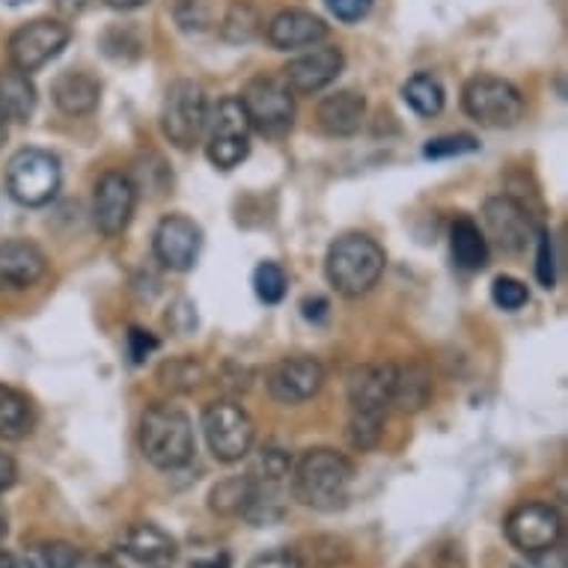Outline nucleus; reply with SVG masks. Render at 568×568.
I'll return each instance as SVG.
<instances>
[{"label":"nucleus","instance_id":"nucleus-1","mask_svg":"<svg viewBox=\"0 0 568 568\" xmlns=\"http://www.w3.org/2000/svg\"><path fill=\"white\" fill-rule=\"evenodd\" d=\"M354 483L352 462L336 449H310L290 467L292 497L316 513H336L348 504Z\"/></svg>","mask_w":568,"mask_h":568},{"label":"nucleus","instance_id":"nucleus-2","mask_svg":"<svg viewBox=\"0 0 568 568\" xmlns=\"http://www.w3.org/2000/svg\"><path fill=\"white\" fill-rule=\"evenodd\" d=\"M387 256L382 244L364 233H348L331 244L325 271L331 286L345 298H361L382 280Z\"/></svg>","mask_w":568,"mask_h":568},{"label":"nucleus","instance_id":"nucleus-3","mask_svg":"<svg viewBox=\"0 0 568 568\" xmlns=\"http://www.w3.org/2000/svg\"><path fill=\"white\" fill-rule=\"evenodd\" d=\"M140 453L159 470H179L194 458V426L176 405H152L140 419Z\"/></svg>","mask_w":568,"mask_h":568},{"label":"nucleus","instance_id":"nucleus-4","mask_svg":"<svg viewBox=\"0 0 568 568\" xmlns=\"http://www.w3.org/2000/svg\"><path fill=\"white\" fill-rule=\"evenodd\" d=\"M251 120L235 95H226L209 111L205 120V155L217 170L239 168L251 152Z\"/></svg>","mask_w":568,"mask_h":568},{"label":"nucleus","instance_id":"nucleus-5","mask_svg":"<svg viewBox=\"0 0 568 568\" xmlns=\"http://www.w3.org/2000/svg\"><path fill=\"white\" fill-rule=\"evenodd\" d=\"M462 108L485 129H509L524 116V95L513 81L479 75L465 84Z\"/></svg>","mask_w":568,"mask_h":568},{"label":"nucleus","instance_id":"nucleus-6","mask_svg":"<svg viewBox=\"0 0 568 568\" xmlns=\"http://www.w3.org/2000/svg\"><path fill=\"white\" fill-rule=\"evenodd\" d=\"M203 432L212 456L224 465L242 462L251 453L253 435H256L251 414L233 399H215L205 405Z\"/></svg>","mask_w":568,"mask_h":568},{"label":"nucleus","instance_id":"nucleus-7","mask_svg":"<svg viewBox=\"0 0 568 568\" xmlns=\"http://www.w3.org/2000/svg\"><path fill=\"white\" fill-rule=\"evenodd\" d=\"M60 179V161L45 150H19L7 164V191L16 203L30 209L51 203Z\"/></svg>","mask_w":568,"mask_h":568},{"label":"nucleus","instance_id":"nucleus-8","mask_svg":"<svg viewBox=\"0 0 568 568\" xmlns=\"http://www.w3.org/2000/svg\"><path fill=\"white\" fill-rule=\"evenodd\" d=\"M251 129H256L265 138H280L292 129L295 120V95L283 78H253L239 95Z\"/></svg>","mask_w":568,"mask_h":568},{"label":"nucleus","instance_id":"nucleus-9","mask_svg":"<svg viewBox=\"0 0 568 568\" xmlns=\"http://www.w3.org/2000/svg\"><path fill=\"white\" fill-rule=\"evenodd\" d=\"M205 120H209V102L203 87L196 81H176L164 95L161 108V129L179 150H191L203 138Z\"/></svg>","mask_w":568,"mask_h":568},{"label":"nucleus","instance_id":"nucleus-10","mask_svg":"<svg viewBox=\"0 0 568 568\" xmlns=\"http://www.w3.org/2000/svg\"><path fill=\"white\" fill-rule=\"evenodd\" d=\"M72 39L69 24L60 19H37L21 24L10 37V65L33 75L37 69L51 63Z\"/></svg>","mask_w":568,"mask_h":568},{"label":"nucleus","instance_id":"nucleus-11","mask_svg":"<svg viewBox=\"0 0 568 568\" xmlns=\"http://www.w3.org/2000/svg\"><path fill=\"white\" fill-rule=\"evenodd\" d=\"M504 530L515 550L541 554V550L557 548L559 539H562V515H559L557 506L532 500V504L515 506L506 518Z\"/></svg>","mask_w":568,"mask_h":568},{"label":"nucleus","instance_id":"nucleus-12","mask_svg":"<svg viewBox=\"0 0 568 568\" xmlns=\"http://www.w3.org/2000/svg\"><path fill=\"white\" fill-rule=\"evenodd\" d=\"M108 559L113 568H170L179 559V548L159 524L140 521L125 530Z\"/></svg>","mask_w":568,"mask_h":568},{"label":"nucleus","instance_id":"nucleus-13","mask_svg":"<svg viewBox=\"0 0 568 568\" xmlns=\"http://www.w3.org/2000/svg\"><path fill=\"white\" fill-rule=\"evenodd\" d=\"M138 191L125 173L111 170L95 182L93 191V224L95 230L108 239H116L129 230L131 215H134Z\"/></svg>","mask_w":568,"mask_h":568},{"label":"nucleus","instance_id":"nucleus-14","mask_svg":"<svg viewBox=\"0 0 568 568\" xmlns=\"http://www.w3.org/2000/svg\"><path fill=\"white\" fill-rule=\"evenodd\" d=\"M322 384H325V369L316 357H307V354L283 357L265 375L271 399H277L280 405H301L313 399L322 390Z\"/></svg>","mask_w":568,"mask_h":568},{"label":"nucleus","instance_id":"nucleus-15","mask_svg":"<svg viewBox=\"0 0 568 568\" xmlns=\"http://www.w3.org/2000/svg\"><path fill=\"white\" fill-rule=\"evenodd\" d=\"M152 251L164 268L191 271L200 260V251H203V233L191 217L170 215L155 226Z\"/></svg>","mask_w":568,"mask_h":568},{"label":"nucleus","instance_id":"nucleus-16","mask_svg":"<svg viewBox=\"0 0 568 568\" xmlns=\"http://www.w3.org/2000/svg\"><path fill=\"white\" fill-rule=\"evenodd\" d=\"M345 57L336 45H313L304 54L286 63L283 69V81L290 84L292 93H318L327 84H334L339 72H343Z\"/></svg>","mask_w":568,"mask_h":568},{"label":"nucleus","instance_id":"nucleus-17","mask_svg":"<svg viewBox=\"0 0 568 568\" xmlns=\"http://www.w3.org/2000/svg\"><path fill=\"white\" fill-rule=\"evenodd\" d=\"M485 230L500 251L521 253L532 235L530 212L513 196H491L483 209Z\"/></svg>","mask_w":568,"mask_h":568},{"label":"nucleus","instance_id":"nucleus-18","mask_svg":"<svg viewBox=\"0 0 568 568\" xmlns=\"http://www.w3.org/2000/svg\"><path fill=\"white\" fill-rule=\"evenodd\" d=\"M393 384H396V366L393 364L357 366L348 375V405L354 414L387 417V408L393 405Z\"/></svg>","mask_w":568,"mask_h":568},{"label":"nucleus","instance_id":"nucleus-19","mask_svg":"<svg viewBox=\"0 0 568 568\" xmlns=\"http://www.w3.org/2000/svg\"><path fill=\"white\" fill-rule=\"evenodd\" d=\"M48 260L33 242H0V292H21L45 277Z\"/></svg>","mask_w":568,"mask_h":568},{"label":"nucleus","instance_id":"nucleus-20","mask_svg":"<svg viewBox=\"0 0 568 568\" xmlns=\"http://www.w3.org/2000/svg\"><path fill=\"white\" fill-rule=\"evenodd\" d=\"M271 48L277 51H307L327 39V24L307 10H283L265 28Z\"/></svg>","mask_w":568,"mask_h":568},{"label":"nucleus","instance_id":"nucleus-21","mask_svg":"<svg viewBox=\"0 0 568 568\" xmlns=\"http://www.w3.org/2000/svg\"><path fill=\"white\" fill-rule=\"evenodd\" d=\"M51 99H54V104L65 116H87V113H93L99 108L102 84L90 72L65 69L51 84Z\"/></svg>","mask_w":568,"mask_h":568},{"label":"nucleus","instance_id":"nucleus-22","mask_svg":"<svg viewBox=\"0 0 568 568\" xmlns=\"http://www.w3.org/2000/svg\"><path fill=\"white\" fill-rule=\"evenodd\" d=\"M366 116V99L354 90H339L334 95H325L318 102L316 120L325 134L331 138H352L361 131Z\"/></svg>","mask_w":568,"mask_h":568},{"label":"nucleus","instance_id":"nucleus-23","mask_svg":"<svg viewBox=\"0 0 568 568\" xmlns=\"http://www.w3.org/2000/svg\"><path fill=\"white\" fill-rule=\"evenodd\" d=\"M0 111L7 120L16 122H28L37 111V87L28 72H21L16 65L0 69Z\"/></svg>","mask_w":568,"mask_h":568},{"label":"nucleus","instance_id":"nucleus-24","mask_svg":"<svg viewBox=\"0 0 568 568\" xmlns=\"http://www.w3.org/2000/svg\"><path fill=\"white\" fill-rule=\"evenodd\" d=\"M37 426V414L33 405L21 390L0 384V438L3 440H21L28 438Z\"/></svg>","mask_w":568,"mask_h":568},{"label":"nucleus","instance_id":"nucleus-25","mask_svg":"<svg viewBox=\"0 0 568 568\" xmlns=\"http://www.w3.org/2000/svg\"><path fill=\"white\" fill-rule=\"evenodd\" d=\"M449 247H453V260L458 268L479 271L488 262V239L470 217H458L453 230H449Z\"/></svg>","mask_w":568,"mask_h":568},{"label":"nucleus","instance_id":"nucleus-26","mask_svg":"<svg viewBox=\"0 0 568 568\" xmlns=\"http://www.w3.org/2000/svg\"><path fill=\"white\" fill-rule=\"evenodd\" d=\"M432 399V375L426 373V366L410 364L396 366V384H393V405L402 410H419L426 408V402Z\"/></svg>","mask_w":568,"mask_h":568},{"label":"nucleus","instance_id":"nucleus-27","mask_svg":"<svg viewBox=\"0 0 568 568\" xmlns=\"http://www.w3.org/2000/svg\"><path fill=\"white\" fill-rule=\"evenodd\" d=\"M402 99L408 104L410 111L419 113V116H438L444 111V102H447V93L435 75L429 72H419V75L408 78L405 87H402Z\"/></svg>","mask_w":568,"mask_h":568},{"label":"nucleus","instance_id":"nucleus-28","mask_svg":"<svg viewBox=\"0 0 568 568\" xmlns=\"http://www.w3.org/2000/svg\"><path fill=\"white\" fill-rule=\"evenodd\" d=\"M212 509L224 518H233V515H247V509L256 500V485L247 474L233 476V479H224L221 485L212 488Z\"/></svg>","mask_w":568,"mask_h":568},{"label":"nucleus","instance_id":"nucleus-29","mask_svg":"<svg viewBox=\"0 0 568 568\" xmlns=\"http://www.w3.org/2000/svg\"><path fill=\"white\" fill-rule=\"evenodd\" d=\"M81 550L69 541H37L28 548V568H75Z\"/></svg>","mask_w":568,"mask_h":568},{"label":"nucleus","instance_id":"nucleus-30","mask_svg":"<svg viewBox=\"0 0 568 568\" xmlns=\"http://www.w3.org/2000/svg\"><path fill=\"white\" fill-rule=\"evenodd\" d=\"M260 33V16L253 10L251 3H233L230 12L221 21V37L226 42H251L253 37Z\"/></svg>","mask_w":568,"mask_h":568},{"label":"nucleus","instance_id":"nucleus-31","mask_svg":"<svg viewBox=\"0 0 568 568\" xmlns=\"http://www.w3.org/2000/svg\"><path fill=\"white\" fill-rule=\"evenodd\" d=\"M286 271L280 268L277 262H262L253 271V290L260 295V301L265 304H280V301L286 298Z\"/></svg>","mask_w":568,"mask_h":568},{"label":"nucleus","instance_id":"nucleus-32","mask_svg":"<svg viewBox=\"0 0 568 568\" xmlns=\"http://www.w3.org/2000/svg\"><path fill=\"white\" fill-rule=\"evenodd\" d=\"M200 378H203V369H200V364H194L191 357H179V361H170V364L161 366V384H164L168 390H194L196 384H200Z\"/></svg>","mask_w":568,"mask_h":568},{"label":"nucleus","instance_id":"nucleus-33","mask_svg":"<svg viewBox=\"0 0 568 568\" xmlns=\"http://www.w3.org/2000/svg\"><path fill=\"white\" fill-rule=\"evenodd\" d=\"M382 432H384V417H375V414H354L352 410V419H348V444L354 449H375L378 447V440H382Z\"/></svg>","mask_w":568,"mask_h":568},{"label":"nucleus","instance_id":"nucleus-34","mask_svg":"<svg viewBox=\"0 0 568 568\" xmlns=\"http://www.w3.org/2000/svg\"><path fill=\"white\" fill-rule=\"evenodd\" d=\"M176 21L179 28L187 33H200V30L212 28V3L209 0H179L176 3Z\"/></svg>","mask_w":568,"mask_h":568},{"label":"nucleus","instance_id":"nucleus-35","mask_svg":"<svg viewBox=\"0 0 568 568\" xmlns=\"http://www.w3.org/2000/svg\"><path fill=\"white\" fill-rule=\"evenodd\" d=\"M476 150H479V143L470 134H447V138L429 140L423 155L426 159H456V155H467V152Z\"/></svg>","mask_w":568,"mask_h":568},{"label":"nucleus","instance_id":"nucleus-36","mask_svg":"<svg viewBox=\"0 0 568 568\" xmlns=\"http://www.w3.org/2000/svg\"><path fill=\"white\" fill-rule=\"evenodd\" d=\"M491 298L497 307H504V310H521L527 301H530V290L524 286L521 280H515V277H497L494 280V286H491Z\"/></svg>","mask_w":568,"mask_h":568},{"label":"nucleus","instance_id":"nucleus-37","mask_svg":"<svg viewBox=\"0 0 568 568\" xmlns=\"http://www.w3.org/2000/svg\"><path fill=\"white\" fill-rule=\"evenodd\" d=\"M536 277L545 290H554L557 283V256H554V239L539 233V253H536Z\"/></svg>","mask_w":568,"mask_h":568},{"label":"nucleus","instance_id":"nucleus-38","mask_svg":"<svg viewBox=\"0 0 568 568\" xmlns=\"http://www.w3.org/2000/svg\"><path fill=\"white\" fill-rule=\"evenodd\" d=\"M375 0H325V7L331 10V16L345 24H354V21H361L369 16Z\"/></svg>","mask_w":568,"mask_h":568},{"label":"nucleus","instance_id":"nucleus-39","mask_svg":"<svg viewBox=\"0 0 568 568\" xmlns=\"http://www.w3.org/2000/svg\"><path fill=\"white\" fill-rule=\"evenodd\" d=\"M247 568H301V559L292 548H271L260 557H253Z\"/></svg>","mask_w":568,"mask_h":568},{"label":"nucleus","instance_id":"nucleus-40","mask_svg":"<svg viewBox=\"0 0 568 568\" xmlns=\"http://www.w3.org/2000/svg\"><path fill=\"white\" fill-rule=\"evenodd\" d=\"M159 348V339L150 334V331H140V327H131L129 331V354L131 364H143L152 352Z\"/></svg>","mask_w":568,"mask_h":568},{"label":"nucleus","instance_id":"nucleus-41","mask_svg":"<svg viewBox=\"0 0 568 568\" xmlns=\"http://www.w3.org/2000/svg\"><path fill=\"white\" fill-rule=\"evenodd\" d=\"M509 568H566V557L559 548H550L541 554H524V559L513 562Z\"/></svg>","mask_w":568,"mask_h":568},{"label":"nucleus","instance_id":"nucleus-42","mask_svg":"<svg viewBox=\"0 0 568 568\" xmlns=\"http://www.w3.org/2000/svg\"><path fill=\"white\" fill-rule=\"evenodd\" d=\"M301 310H304V318H310V322H325L327 318V301L325 298H307L304 304H301Z\"/></svg>","mask_w":568,"mask_h":568},{"label":"nucleus","instance_id":"nucleus-43","mask_svg":"<svg viewBox=\"0 0 568 568\" xmlns=\"http://www.w3.org/2000/svg\"><path fill=\"white\" fill-rule=\"evenodd\" d=\"M16 483V462L7 453H0V494Z\"/></svg>","mask_w":568,"mask_h":568},{"label":"nucleus","instance_id":"nucleus-44","mask_svg":"<svg viewBox=\"0 0 568 568\" xmlns=\"http://www.w3.org/2000/svg\"><path fill=\"white\" fill-rule=\"evenodd\" d=\"M54 7H57V12H60L65 21H69V19H75V16H81V12H84L87 0H54Z\"/></svg>","mask_w":568,"mask_h":568},{"label":"nucleus","instance_id":"nucleus-45","mask_svg":"<svg viewBox=\"0 0 568 568\" xmlns=\"http://www.w3.org/2000/svg\"><path fill=\"white\" fill-rule=\"evenodd\" d=\"M75 568H113L108 557H95V554H81L75 562Z\"/></svg>","mask_w":568,"mask_h":568},{"label":"nucleus","instance_id":"nucleus-46","mask_svg":"<svg viewBox=\"0 0 568 568\" xmlns=\"http://www.w3.org/2000/svg\"><path fill=\"white\" fill-rule=\"evenodd\" d=\"M111 10H122V12H129V10H138V7H143L146 0H104Z\"/></svg>","mask_w":568,"mask_h":568},{"label":"nucleus","instance_id":"nucleus-47","mask_svg":"<svg viewBox=\"0 0 568 568\" xmlns=\"http://www.w3.org/2000/svg\"><path fill=\"white\" fill-rule=\"evenodd\" d=\"M7 532H10V515L3 509V504H0V541L7 539Z\"/></svg>","mask_w":568,"mask_h":568},{"label":"nucleus","instance_id":"nucleus-48","mask_svg":"<svg viewBox=\"0 0 568 568\" xmlns=\"http://www.w3.org/2000/svg\"><path fill=\"white\" fill-rule=\"evenodd\" d=\"M0 568H19V566H16V559H12L10 554H3V550H0Z\"/></svg>","mask_w":568,"mask_h":568},{"label":"nucleus","instance_id":"nucleus-49","mask_svg":"<svg viewBox=\"0 0 568 568\" xmlns=\"http://www.w3.org/2000/svg\"><path fill=\"white\" fill-rule=\"evenodd\" d=\"M7 122H10V120H7V116H3V111H0V143L7 140V131H10V129H7Z\"/></svg>","mask_w":568,"mask_h":568},{"label":"nucleus","instance_id":"nucleus-50","mask_svg":"<svg viewBox=\"0 0 568 568\" xmlns=\"http://www.w3.org/2000/svg\"><path fill=\"white\" fill-rule=\"evenodd\" d=\"M7 7H21V3H30V0H3Z\"/></svg>","mask_w":568,"mask_h":568}]
</instances>
